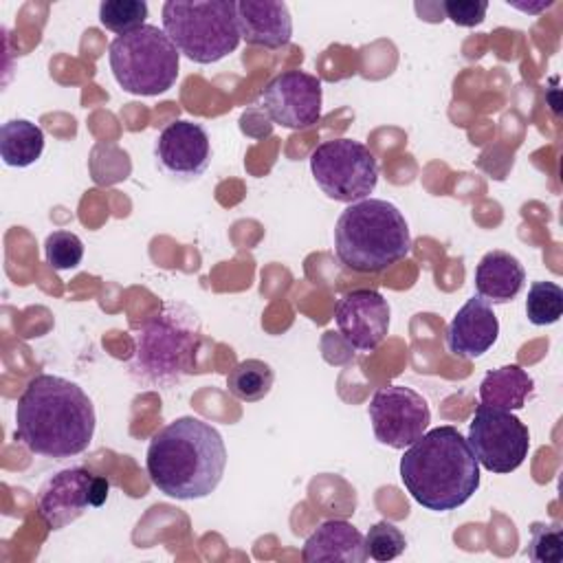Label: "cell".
I'll list each match as a JSON object with an SVG mask.
<instances>
[{
    "instance_id": "obj_1",
    "label": "cell",
    "mask_w": 563,
    "mask_h": 563,
    "mask_svg": "<svg viewBox=\"0 0 563 563\" xmlns=\"http://www.w3.org/2000/svg\"><path fill=\"white\" fill-rule=\"evenodd\" d=\"M95 405L73 380L37 374L15 405V440L33 455L66 460L84 453L95 435Z\"/></svg>"
},
{
    "instance_id": "obj_2",
    "label": "cell",
    "mask_w": 563,
    "mask_h": 563,
    "mask_svg": "<svg viewBox=\"0 0 563 563\" xmlns=\"http://www.w3.org/2000/svg\"><path fill=\"white\" fill-rule=\"evenodd\" d=\"M227 466V446L216 427L183 416L161 427L145 453V468L158 493L189 501L211 495Z\"/></svg>"
},
{
    "instance_id": "obj_3",
    "label": "cell",
    "mask_w": 563,
    "mask_h": 563,
    "mask_svg": "<svg viewBox=\"0 0 563 563\" xmlns=\"http://www.w3.org/2000/svg\"><path fill=\"white\" fill-rule=\"evenodd\" d=\"M407 493L427 510L446 512L479 488V462L466 438L451 424L424 431L400 457Z\"/></svg>"
},
{
    "instance_id": "obj_4",
    "label": "cell",
    "mask_w": 563,
    "mask_h": 563,
    "mask_svg": "<svg viewBox=\"0 0 563 563\" xmlns=\"http://www.w3.org/2000/svg\"><path fill=\"white\" fill-rule=\"evenodd\" d=\"M411 249L400 209L380 198L347 205L334 224V253L354 273H380Z\"/></svg>"
},
{
    "instance_id": "obj_5",
    "label": "cell",
    "mask_w": 563,
    "mask_h": 563,
    "mask_svg": "<svg viewBox=\"0 0 563 563\" xmlns=\"http://www.w3.org/2000/svg\"><path fill=\"white\" fill-rule=\"evenodd\" d=\"M198 343L196 314L187 308H165L139 330L130 372L147 385L169 387L191 372Z\"/></svg>"
},
{
    "instance_id": "obj_6",
    "label": "cell",
    "mask_w": 563,
    "mask_h": 563,
    "mask_svg": "<svg viewBox=\"0 0 563 563\" xmlns=\"http://www.w3.org/2000/svg\"><path fill=\"white\" fill-rule=\"evenodd\" d=\"M161 18L178 53L196 64L224 59L242 40L231 0H167Z\"/></svg>"
},
{
    "instance_id": "obj_7",
    "label": "cell",
    "mask_w": 563,
    "mask_h": 563,
    "mask_svg": "<svg viewBox=\"0 0 563 563\" xmlns=\"http://www.w3.org/2000/svg\"><path fill=\"white\" fill-rule=\"evenodd\" d=\"M108 62L125 92L156 97L176 84L180 53L163 29L143 24L110 42Z\"/></svg>"
},
{
    "instance_id": "obj_8",
    "label": "cell",
    "mask_w": 563,
    "mask_h": 563,
    "mask_svg": "<svg viewBox=\"0 0 563 563\" xmlns=\"http://www.w3.org/2000/svg\"><path fill=\"white\" fill-rule=\"evenodd\" d=\"M310 172L328 198L347 205L369 198L378 183L376 156L354 139L319 143L310 154Z\"/></svg>"
},
{
    "instance_id": "obj_9",
    "label": "cell",
    "mask_w": 563,
    "mask_h": 563,
    "mask_svg": "<svg viewBox=\"0 0 563 563\" xmlns=\"http://www.w3.org/2000/svg\"><path fill=\"white\" fill-rule=\"evenodd\" d=\"M477 462L490 473H512L528 457V427L506 409L479 405L468 422V438Z\"/></svg>"
},
{
    "instance_id": "obj_10",
    "label": "cell",
    "mask_w": 563,
    "mask_h": 563,
    "mask_svg": "<svg viewBox=\"0 0 563 563\" xmlns=\"http://www.w3.org/2000/svg\"><path fill=\"white\" fill-rule=\"evenodd\" d=\"M108 479L81 466L64 468L46 479L37 493V512L48 530H62L86 510L99 508L108 499Z\"/></svg>"
},
{
    "instance_id": "obj_11",
    "label": "cell",
    "mask_w": 563,
    "mask_h": 563,
    "mask_svg": "<svg viewBox=\"0 0 563 563\" xmlns=\"http://www.w3.org/2000/svg\"><path fill=\"white\" fill-rule=\"evenodd\" d=\"M367 411L376 440L391 449H407L427 431L431 422L427 400L405 385H387L376 389Z\"/></svg>"
},
{
    "instance_id": "obj_12",
    "label": "cell",
    "mask_w": 563,
    "mask_h": 563,
    "mask_svg": "<svg viewBox=\"0 0 563 563\" xmlns=\"http://www.w3.org/2000/svg\"><path fill=\"white\" fill-rule=\"evenodd\" d=\"M260 106L277 125L310 128L321 119V79L303 70H284L262 88Z\"/></svg>"
},
{
    "instance_id": "obj_13",
    "label": "cell",
    "mask_w": 563,
    "mask_h": 563,
    "mask_svg": "<svg viewBox=\"0 0 563 563\" xmlns=\"http://www.w3.org/2000/svg\"><path fill=\"white\" fill-rule=\"evenodd\" d=\"M154 158L169 178L196 180L211 163L209 134L200 123L176 119L156 136Z\"/></svg>"
},
{
    "instance_id": "obj_14",
    "label": "cell",
    "mask_w": 563,
    "mask_h": 563,
    "mask_svg": "<svg viewBox=\"0 0 563 563\" xmlns=\"http://www.w3.org/2000/svg\"><path fill=\"white\" fill-rule=\"evenodd\" d=\"M334 323L347 345L361 352H372L387 336L389 303L376 290H350L336 301Z\"/></svg>"
},
{
    "instance_id": "obj_15",
    "label": "cell",
    "mask_w": 563,
    "mask_h": 563,
    "mask_svg": "<svg viewBox=\"0 0 563 563\" xmlns=\"http://www.w3.org/2000/svg\"><path fill=\"white\" fill-rule=\"evenodd\" d=\"M499 334V321L488 301L471 297L451 319L446 345L460 358H477L493 347Z\"/></svg>"
},
{
    "instance_id": "obj_16",
    "label": "cell",
    "mask_w": 563,
    "mask_h": 563,
    "mask_svg": "<svg viewBox=\"0 0 563 563\" xmlns=\"http://www.w3.org/2000/svg\"><path fill=\"white\" fill-rule=\"evenodd\" d=\"M240 37L246 44L282 48L290 42L292 20L286 2L277 0H240L235 2Z\"/></svg>"
},
{
    "instance_id": "obj_17",
    "label": "cell",
    "mask_w": 563,
    "mask_h": 563,
    "mask_svg": "<svg viewBox=\"0 0 563 563\" xmlns=\"http://www.w3.org/2000/svg\"><path fill=\"white\" fill-rule=\"evenodd\" d=\"M301 559L306 563H363L367 561L365 537L345 519H328L303 541Z\"/></svg>"
},
{
    "instance_id": "obj_18",
    "label": "cell",
    "mask_w": 563,
    "mask_h": 563,
    "mask_svg": "<svg viewBox=\"0 0 563 563\" xmlns=\"http://www.w3.org/2000/svg\"><path fill=\"white\" fill-rule=\"evenodd\" d=\"M526 282L521 262L506 251H488L475 268V290L488 303L512 301Z\"/></svg>"
},
{
    "instance_id": "obj_19",
    "label": "cell",
    "mask_w": 563,
    "mask_h": 563,
    "mask_svg": "<svg viewBox=\"0 0 563 563\" xmlns=\"http://www.w3.org/2000/svg\"><path fill=\"white\" fill-rule=\"evenodd\" d=\"M534 380L519 365H504L499 369L488 372L479 383V400L482 405L497 409H521L526 398L532 394Z\"/></svg>"
},
{
    "instance_id": "obj_20",
    "label": "cell",
    "mask_w": 563,
    "mask_h": 563,
    "mask_svg": "<svg viewBox=\"0 0 563 563\" xmlns=\"http://www.w3.org/2000/svg\"><path fill=\"white\" fill-rule=\"evenodd\" d=\"M44 152V132L29 119H11L0 128V156L9 167H29Z\"/></svg>"
},
{
    "instance_id": "obj_21",
    "label": "cell",
    "mask_w": 563,
    "mask_h": 563,
    "mask_svg": "<svg viewBox=\"0 0 563 563\" xmlns=\"http://www.w3.org/2000/svg\"><path fill=\"white\" fill-rule=\"evenodd\" d=\"M275 374L273 367L260 358H246L233 365V369L227 376L229 394L244 402H257L264 396H268L273 387Z\"/></svg>"
},
{
    "instance_id": "obj_22",
    "label": "cell",
    "mask_w": 563,
    "mask_h": 563,
    "mask_svg": "<svg viewBox=\"0 0 563 563\" xmlns=\"http://www.w3.org/2000/svg\"><path fill=\"white\" fill-rule=\"evenodd\" d=\"M563 314V288L554 282H534L528 288L526 317L534 325L556 323Z\"/></svg>"
},
{
    "instance_id": "obj_23",
    "label": "cell",
    "mask_w": 563,
    "mask_h": 563,
    "mask_svg": "<svg viewBox=\"0 0 563 563\" xmlns=\"http://www.w3.org/2000/svg\"><path fill=\"white\" fill-rule=\"evenodd\" d=\"M147 18V2L143 0H103L99 4V22L117 33H130L145 24Z\"/></svg>"
},
{
    "instance_id": "obj_24",
    "label": "cell",
    "mask_w": 563,
    "mask_h": 563,
    "mask_svg": "<svg viewBox=\"0 0 563 563\" xmlns=\"http://www.w3.org/2000/svg\"><path fill=\"white\" fill-rule=\"evenodd\" d=\"M528 559L534 563H561L563 561V528L559 521H534L530 526Z\"/></svg>"
},
{
    "instance_id": "obj_25",
    "label": "cell",
    "mask_w": 563,
    "mask_h": 563,
    "mask_svg": "<svg viewBox=\"0 0 563 563\" xmlns=\"http://www.w3.org/2000/svg\"><path fill=\"white\" fill-rule=\"evenodd\" d=\"M44 255L55 271H70L84 257V242L70 231H53L44 242Z\"/></svg>"
},
{
    "instance_id": "obj_26",
    "label": "cell",
    "mask_w": 563,
    "mask_h": 563,
    "mask_svg": "<svg viewBox=\"0 0 563 563\" xmlns=\"http://www.w3.org/2000/svg\"><path fill=\"white\" fill-rule=\"evenodd\" d=\"M365 548L367 556H372L374 561H391L405 552L407 541L405 534L394 523L378 521L367 530Z\"/></svg>"
},
{
    "instance_id": "obj_27",
    "label": "cell",
    "mask_w": 563,
    "mask_h": 563,
    "mask_svg": "<svg viewBox=\"0 0 563 563\" xmlns=\"http://www.w3.org/2000/svg\"><path fill=\"white\" fill-rule=\"evenodd\" d=\"M446 18L457 26H475L484 20L488 2L484 0H446L442 2Z\"/></svg>"
}]
</instances>
